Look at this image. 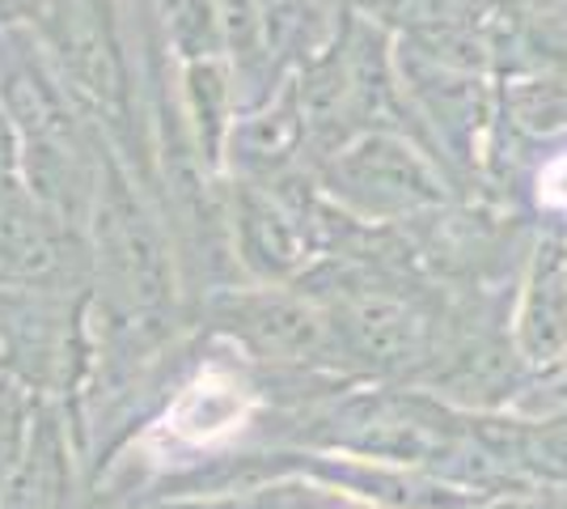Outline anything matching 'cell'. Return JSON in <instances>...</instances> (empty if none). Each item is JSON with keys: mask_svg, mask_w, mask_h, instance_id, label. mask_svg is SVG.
Segmentation results:
<instances>
[{"mask_svg": "<svg viewBox=\"0 0 567 509\" xmlns=\"http://www.w3.org/2000/svg\"><path fill=\"white\" fill-rule=\"evenodd\" d=\"M55 43L64 51V64L76 85L90 98L118 106L123 77L111 30L97 18V0H55Z\"/></svg>", "mask_w": 567, "mask_h": 509, "instance_id": "obj_1", "label": "cell"}, {"mask_svg": "<svg viewBox=\"0 0 567 509\" xmlns=\"http://www.w3.org/2000/svg\"><path fill=\"white\" fill-rule=\"evenodd\" d=\"M520 344L534 362L559 357L567 344V246L546 243L529 272L520 306Z\"/></svg>", "mask_w": 567, "mask_h": 509, "instance_id": "obj_2", "label": "cell"}, {"mask_svg": "<svg viewBox=\"0 0 567 509\" xmlns=\"http://www.w3.org/2000/svg\"><path fill=\"white\" fill-rule=\"evenodd\" d=\"M102 225H106V251L111 259L123 267L127 285L141 293V297H157L162 285H166V272H162V251H157V238L148 234L144 217L115 195V204L102 213Z\"/></svg>", "mask_w": 567, "mask_h": 509, "instance_id": "obj_3", "label": "cell"}, {"mask_svg": "<svg viewBox=\"0 0 567 509\" xmlns=\"http://www.w3.org/2000/svg\"><path fill=\"white\" fill-rule=\"evenodd\" d=\"M348 174L355 179V187L381 195V200L411 204V200H427L432 195L424 166L411 157V149L394 145V141H364L360 149H352Z\"/></svg>", "mask_w": 567, "mask_h": 509, "instance_id": "obj_4", "label": "cell"}, {"mask_svg": "<svg viewBox=\"0 0 567 509\" xmlns=\"http://www.w3.org/2000/svg\"><path fill=\"white\" fill-rule=\"evenodd\" d=\"M4 98H9V111L22 120V128L34 141H51L64 132V115H60V98L48 81L39 77L34 64H9L4 73Z\"/></svg>", "mask_w": 567, "mask_h": 509, "instance_id": "obj_5", "label": "cell"}, {"mask_svg": "<svg viewBox=\"0 0 567 509\" xmlns=\"http://www.w3.org/2000/svg\"><path fill=\"white\" fill-rule=\"evenodd\" d=\"M246 332L259 339L262 348L301 353V348H313V339H318V318L309 315L306 306H292V302H280V297H262L246 311Z\"/></svg>", "mask_w": 567, "mask_h": 509, "instance_id": "obj_6", "label": "cell"}, {"mask_svg": "<svg viewBox=\"0 0 567 509\" xmlns=\"http://www.w3.org/2000/svg\"><path fill=\"white\" fill-rule=\"evenodd\" d=\"M237 420H241V399L225 383H199L174 408V425H178V434L187 437H216L225 429H234Z\"/></svg>", "mask_w": 567, "mask_h": 509, "instance_id": "obj_7", "label": "cell"}, {"mask_svg": "<svg viewBox=\"0 0 567 509\" xmlns=\"http://www.w3.org/2000/svg\"><path fill=\"white\" fill-rule=\"evenodd\" d=\"M352 332L360 339L364 353H378V357H402L411 344H415V323L402 311L399 302H385V297H369L360 302L352 315Z\"/></svg>", "mask_w": 567, "mask_h": 509, "instance_id": "obj_8", "label": "cell"}, {"mask_svg": "<svg viewBox=\"0 0 567 509\" xmlns=\"http://www.w3.org/2000/svg\"><path fill=\"white\" fill-rule=\"evenodd\" d=\"M0 255L18 267H43L51 259L43 221L13 195H0Z\"/></svg>", "mask_w": 567, "mask_h": 509, "instance_id": "obj_9", "label": "cell"}, {"mask_svg": "<svg viewBox=\"0 0 567 509\" xmlns=\"http://www.w3.org/2000/svg\"><path fill=\"white\" fill-rule=\"evenodd\" d=\"M246 234H250L255 255L267 264H292L297 259L292 255V230L271 204H250L246 208Z\"/></svg>", "mask_w": 567, "mask_h": 509, "instance_id": "obj_10", "label": "cell"}, {"mask_svg": "<svg viewBox=\"0 0 567 509\" xmlns=\"http://www.w3.org/2000/svg\"><path fill=\"white\" fill-rule=\"evenodd\" d=\"M190 98H195V115H199V128L208 123V149H216L225 81H220V73H216L213 64H195V69H190Z\"/></svg>", "mask_w": 567, "mask_h": 509, "instance_id": "obj_11", "label": "cell"}, {"mask_svg": "<svg viewBox=\"0 0 567 509\" xmlns=\"http://www.w3.org/2000/svg\"><path fill=\"white\" fill-rule=\"evenodd\" d=\"M216 13H220V26H225V39L237 51L255 48V39H259V0H216Z\"/></svg>", "mask_w": 567, "mask_h": 509, "instance_id": "obj_12", "label": "cell"}, {"mask_svg": "<svg viewBox=\"0 0 567 509\" xmlns=\"http://www.w3.org/2000/svg\"><path fill=\"white\" fill-rule=\"evenodd\" d=\"M543 200L567 204V157H559V162H550L543 170Z\"/></svg>", "mask_w": 567, "mask_h": 509, "instance_id": "obj_13", "label": "cell"}, {"mask_svg": "<svg viewBox=\"0 0 567 509\" xmlns=\"http://www.w3.org/2000/svg\"><path fill=\"white\" fill-rule=\"evenodd\" d=\"M30 4H34V0H0V13H22Z\"/></svg>", "mask_w": 567, "mask_h": 509, "instance_id": "obj_14", "label": "cell"}]
</instances>
